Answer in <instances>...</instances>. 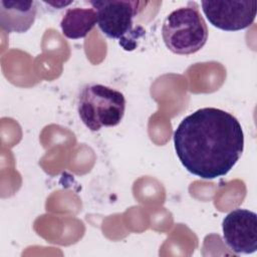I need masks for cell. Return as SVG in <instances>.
<instances>
[{
    "label": "cell",
    "mask_w": 257,
    "mask_h": 257,
    "mask_svg": "<svg viewBox=\"0 0 257 257\" xmlns=\"http://www.w3.org/2000/svg\"><path fill=\"white\" fill-rule=\"evenodd\" d=\"M173 140L184 168L204 180L227 175L244 150L239 120L216 107H203L187 115L175 130Z\"/></svg>",
    "instance_id": "obj_1"
},
{
    "label": "cell",
    "mask_w": 257,
    "mask_h": 257,
    "mask_svg": "<svg viewBox=\"0 0 257 257\" xmlns=\"http://www.w3.org/2000/svg\"><path fill=\"white\" fill-rule=\"evenodd\" d=\"M97 15V25L110 39L118 40L126 51L137 48L139 39L145 35L142 26L135 27V18L149 2L138 0H102L88 2Z\"/></svg>",
    "instance_id": "obj_2"
},
{
    "label": "cell",
    "mask_w": 257,
    "mask_h": 257,
    "mask_svg": "<svg viewBox=\"0 0 257 257\" xmlns=\"http://www.w3.org/2000/svg\"><path fill=\"white\" fill-rule=\"evenodd\" d=\"M162 36L167 48L176 54L189 55L203 48L208 28L198 5L190 2L171 12L163 22Z\"/></svg>",
    "instance_id": "obj_3"
},
{
    "label": "cell",
    "mask_w": 257,
    "mask_h": 257,
    "mask_svg": "<svg viewBox=\"0 0 257 257\" xmlns=\"http://www.w3.org/2000/svg\"><path fill=\"white\" fill-rule=\"evenodd\" d=\"M125 110L124 95L109 86L89 83L78 95L77 111L81 121L91 132L117 125Z\"/></svg>",
    "instance_id": "obj_4"
},
{
    "label": "cell",
    "mask_w": 257,
    "mask_h": 257,
    "mask_svg": "<svg viewBox=\"0 0 257 257\" xmlns=\"http://www.w3.org/2000/svg\"><path fill=\"white\" fill-rule=\"evenodd\" d=\"M202 10L208 21L225 31H238L253 24L257 2L240 1H202Z\"/></svg>",
    "instance_id": "obj_5"
},
{
    "label": "cell",
    "mask_w": 257,
    "mask_h": 257,
    "mask_svg": "<svg viewBox=\"0 0 257 257\" xmlns=\"http://www.w3.org/2000/svg\"><path fill=\"white\" fill-rule=\"evenodd\" d=\"M223 239L236 254H252L257 250V215L247 209H235L222 221Z\"/></svg>",
    "instance_id": "obj_6"
},
{
    "label": "cell",
    "mask_w": 257,
    "mask_h": 257,
    "mask_svg": "<svg viewBox=\"0 0 257 257\" xmlns=\"http://www.w3.org/2000/svg\"><path fill=\"white\" fill-rule=\"evenodd\" d=\"M37 3L27 0H1L0 26L7 33H24L33 25Z\"/></svg>",
    "instance_id": "obj_7"
},
{
    "label": "cell",
    "mask_w": 257,
    "mask_h": 257,
    "mask_svg": "<svg viewBox=\"0 0 257 257\" xmlns=\"http://www.w3.org/2000/svg\"><path fill=\"white\" fill-rule=\"evenodd\" d=\"M96 24L97 15L93 8H68L60 21L62 33L69 39L85 37Z\"/></svg>",
    "instance_id": "obj_8"
},
{
    "label": "cell",
    "mask_w": 257,
    "mask_h": 257,
    "mask_svg": "<svg viewBox=\"0 0 257 257\" xmlns=\"http://www.w3.org/2000/svg\"><path fill=\"white\" fill-rule=\"evenodd\" d=\"M73 1H63V0H59V1H45V3L48 5V6H51L53 8H56V9H61V8H64L68 5H70Z\"/></svg>",
    "instance_id": "obj_9"
}]
</instances>
